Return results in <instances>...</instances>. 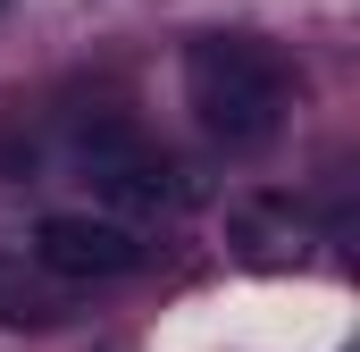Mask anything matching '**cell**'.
Listing matches in <instances>:
<instances>
[{
	"mask_svg": "<svg viewBox=\"0 0 360 352\" xmlns=\"http://www.w3.org/2000/svg\"><path fill=\"white\" fill-rule=\"evenodd\" d=\"M184 101L226 151H260L285 126V68L252 34H201L184 51Z\"/></svg>",
	"mask_w": 360,
	"mask_h": 352,
	"instance_id": "1",
	"label": "cell"
},
{
	"mask_svg": "<svg viewBox=\"0 0 360 352\" xmlns=\"http://www.w3.org/2000/svg\"><path fill=\"white\" fill-rule=\"evenodd\" d=\"M34 252H42L51 277H126V268H143L134 227H126V218H92V210L42 218V227H34Z\"/></svg>",
	"mask_w": 360,
	"mask_h": 352,
	"instance_id": "2",
	"label": "cell"
},
{
	"mask_svg": "<svg viewBox=\"0 0 360 352\" xmlns=\"http://www.w3.org/2000/svg\"><path fill=\"white\" fill-rule=\"evenodd\" d=\"M84 176H92V193H101L109 210H134V218H160V210L184 201L176 168H168L160 151H143L134 134H101V143H84Z\"/></svg>",
	"mask_w": 360,
	"mask_h": 352,
	"instance_id": "3",
	"label": "cell"
},
{
	"mask_svg": "<svg viewBox=\"0 0 360 352\" xmlns=\"http://www.w3.org/2000/svg\"><path fill=\"white\" fill-rule=\"evenodd\" d=\"M0 8H8V0H0Z\"/></svg>",
	"mask_w": 360,
	"mask_h": 352,
	"instance_id": "4",
	"label": "cell"
}]
</instances>
